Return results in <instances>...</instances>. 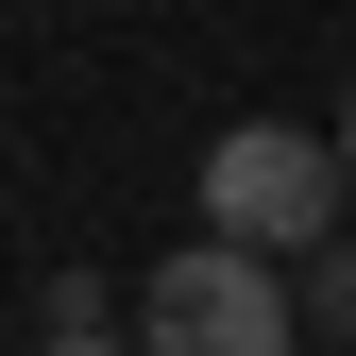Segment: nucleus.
Segmentation results:
<instances>
[{"label": "nucleus", "mask_w": 356, "mask_h": 356, "mask_svg": "<svg viewBox=\"0 0 356 356\" xmlns=\"http://www.w3.org/2000/svg\"><path fill=\"white\" fill-rule=\"evenodd\" d=\"M305 323H323V339H356V238H323V254H305Z\"/></svg>", "instance_id": "3"}, {"label": "nucleus", "mask_w": 356, "mask_h": 356, "mask_svg": "<svg viewBox=\"0 0 356 356\" xmlns=\"http://www.w3.org/2000/svg\"><path fill=\"white\" fill-rule=\"evenodd\" d=\"M34 356H136V339H102V323H85V339H34Z\"/></svg>", "instance_id": "4"}, {"label": "nucleus", "mask_w": 356, "mask_h": 356, "mask_svg": "<svg viewBox=\"0 0 356 356\" xmlns=\"http://www.w3.org/2000/svg\"><path fill=\"white\" fill-rule=\"evenodd\" d=\"M305 272L289 254H238V238H187L170 272L136 289V356H305Z\"/></svg>", "instance_id": "2"}, {"label": "nucleus", "mask_w": 356, "mask_h": 356, "mask_svg": "<svg viewBox=\"0 0 356 356\" xmlns=\"http://www.w3.org/2000/svg\"><path fill=\"white\" fill-rule=\"evenodd\" d=\"M339 220H356V170H339V136H305V119H238V136L204 153V238L305 272Z\"/></svg>", "instance_id": "1"}, {"label": "nucleus", "mask_w": 356, "mask_h": 356, "mask_svg": "<svg viewBox=\"0 0 356 356\" xmlns=\"http://www.w3.org/2000/svg\"><path fill=\"white\" fill-rule=\"evenodd\" d=\"M339 170H356V102H339Z\"/></svg>", "instance_id": "5"}]
</instances>
